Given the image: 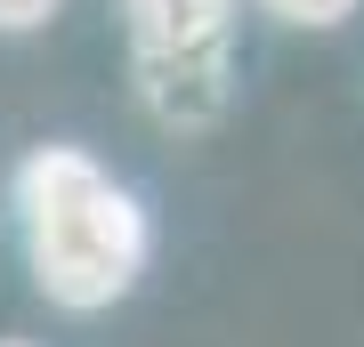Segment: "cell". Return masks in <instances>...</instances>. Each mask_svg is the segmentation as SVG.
<instances>
[{"label": "cell", "instance_id": "cell-1", "mask_svg": "<svg viewBox=\"0 0 364 347\" xmlns=\"http://www.w3.org/2000/svg\"><path fill=\"white\" fill-rule=\"evenodd\" d=\"M16 219H25V258L49 307L97 315L130 299L146 275V210L81 145H33L16 170Z\"/></svg>", "mask_w": 364, "mask_h": 347}, {"label": "cell", "instance_id": "cell-2", "mask_svg": "<svg viewBox=\"0 0 364 347\" xmlns=\"http://www.w3.org/2000/svg\"><path fill=\"white\" fill-rule=\"evenodd\" d=\"M138 97L170 138H203L235 97V0H122Z\"/></svg>", "mask_w": 364, "mask_h": 347}, {"label": "cell", "instance_id": "cell-3", "mask_svg": "<svg viewBox=\"0 0 364 347\" xmlns=\"http://www.w3.org/2000/svg\"><path fill=\"white\" fill-rule=\"evenodd\" d=\"M259 9L275 16V25H299V33H332L356 16V0H259Z\"/></svg>", "mask_w": 364, "mask_h": 347}, {"label": "cell", "instance_id": "cell-4", "mask_svg": "<svg viewBox=\"0 0 364 347\" xmlns=\"http://www.w3.org/2000/svg\"><path fill=\"white\" fill-rule=\"evenodd\" d=\"M57 9H65V0H0V33H33V25H49Z\"/></svg>", "mask_w": 364, "mask_h": 347}, {"label": "cell", "instance_id": "cell-5", "mask_svg": "<svg viewBox=\"0 0 364 347\" xmlns=\"http://www.w3.org/2000/svg\"><path fill=\"white\" fill-rule=\"evenodd\" d=\"M0 347H33V339H0Z\"/></svg>", "mask_w": 364, "mask_h": 347}]
</instances>
